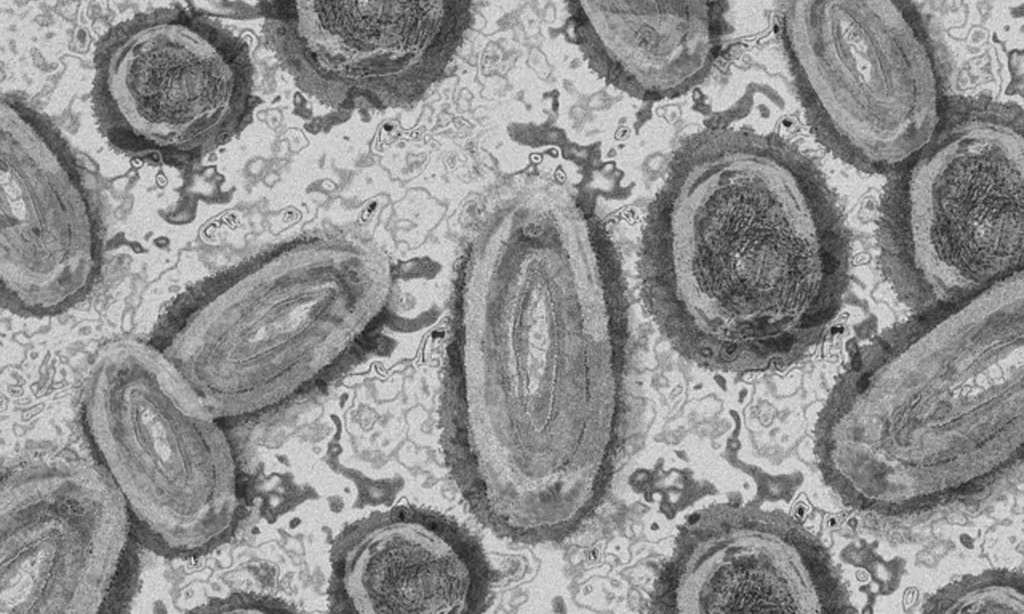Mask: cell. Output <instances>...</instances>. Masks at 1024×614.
Wrapping results in <instances>:
<instances>
[{
    "instance_id": "obj_4",
    "label": "cell",
    "mask_w": 1024,
    "mask_h": 614,
    "mask_svg": "<svg viewBox=\"0 0 1024 614\" xmlns=\"http://www.w3.org/2000/svg\"><path fill=\"white\" fill-rule=\"evenodd\" d=\"M131 533L125 501L97 461L14 467L0 491V613L99 612Z\"/></svg>"
},
{
    "instance_id": "obj_3",
    "label": "cell",
    "mask_w": 1024,
    "mask_h": 614,
    "mask_svg": "<svg viewBox=\"0 0 1024 614\" xmlns=\"http://www.w3.org/2000/svg\"><path fill=\"white\" fill-rule=\"evenodd\" d=\"M811 122L832 153L866 172L907 166L942 104L927 38L899 1H800L788 19Z\"/></svg>"
},
{
    "instance_id": "obj_9",
    "label": "cell",
    "mask_w": 1024,
    "mask_h": 614,
    "mask_svg": "<svg viewBox=\"0 0 1024 614\" xmlns=\"http://www.w3.org/2000/svg\"><path fill=\"white\" fill-rule=\"evenodd\" d=\"M335 569H336V572L338 573L339 576H343V573H344V564L343 563H341V562L338 563L335 566Z\"/></svg>"
},
{
    "instance_id": "obj_2",
    "label": "cell",
    "mask_w": 1024,
    "mask_h": 614,
    "mask_svg": "<svg viewBox=\"0 0 1024 614\" xmlns=\"http://www.w3.org/2000/svg\"><path fill=\"white\" fill-rule=\"evenodd\" d=\"M208 414L153 343L108 344L83 384L82 423L97 462L125 501L132 533L168 560L197 559L225 526L226 460Z\"/></svg>"
},
{
    "instance_id": "obj_7",
    "label": "cell",
    "mask_w": 1024,
    "mask_h": 614,
    "mask_svg": "<svg viewBox=\"0 0 1024 614\" xmlns=\"http://www.w3.org/2000/svg\"><path fill=\"white\" fill-rule=\"evenodd\" d=\"M869 383H870V376H869V374H864L859 379V381L857 382V390H858V392L861 393L864 390H866L867 387L869 386Z\"/></svg>"
},
{
    "instance_id": "obj_6",
    "label": "cell",
    "mask_w": 1024,
    "mask_h": 614,
    "mask_svg": "<svg viewBox=\"0 0 1024 614\" xmlns=\"http://www.w3.org/2000/svg\"><path fill=\"white\" fill-rule=\"evenodd\" d=\"M837 259L832 256L829 252L822 250L820 253V266L821 270L825 274H833L838 268Z\"/></svg>"
},
{
    "instance_id": "obj_5",
    "label": "cell",
    "mask_w": 1024,
    "mask_h": 614,
    "mask_svg": "<svg viewBox=\"0 0 1024 614\" xmlns=\"http://www.w3.org/2000/svg\"><path fill=\"white\" fill-rule=\"evenodd\" d=\"M10 189L2 196L0 284L3 305L23 316H50L78 303L99 268L101 243L83 197L73 188Z\"/></svg>"
},
{
    "instance_id": "obj_8",
    "label": "cell",
    "mask_w": 1024,
    "mask_h": 614,
    "mask_svg": "<svg viewBox=\"0 0 1024 614\" xmlns=\"http://www.w3.org/2000/svg\"><path fill=\"white\" fill-rule=\"evenodd\" d=\"M862 366V360L859 353H854L851 361V367L854 371H859Z\"/></svg>"
},
{
    "instance_id": "obj_1",
    "label": "cell",
    "mask_w": 1024,
    "mask_h": 614,
    "mask_svg": "<svg viewBox=\"0 0 1024 614\" xmlns=\"http://www.w3.org/2000/svg\"><path fill=\"white\" fill-rule=\"evenodd\" d=\"M739 149L690 166L668 187L642 243L644 300L685 358L718 371L774 367L795 348L801 214L825 203L802 156Z\"/></svg>"
},
{
    "instance_id": "obj_10",
    "label": "cell",
    "mask_w": 1024,
    "mask_h": 614,
    "mask_svg": "<svg viewBox=\"0 0 1024 614\" xmlns=\"http://www.w3.org/2000/svg\"><path fill=\"white\" fill-rule=\"evenodd\" d=\"M842 331H843V328H842V327H833V328L831 329V333H833V334H834V333H841Z\"/></svg>"
}]
</instances>
